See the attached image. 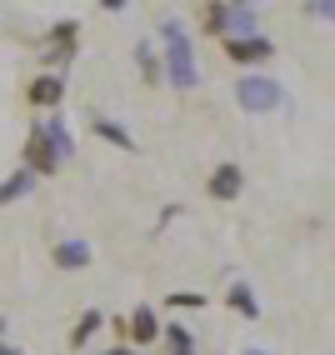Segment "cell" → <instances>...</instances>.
Masks as SVG:
<instances>
[{
  "instance_id": "e0dca14e",
  "label": "cell",
  "mask_w": 335,
  "mask_h": 355,
  "mask_svg": "<svg viewBox=\"0 0 335 355\" xmlns=\"http://www.w3.org/2000/svg\"><path fill=\"white\" fill-rule=\"evenodd\" d=\"M35 191V175L31 171H10L6 180H0V205H15V200H26Z\"/></svg>"
},
{
  "instance_id": "44dd1931",
  "label": "cell",
  "mask_w": 335,
  "mask_h": 355,
  "mask_svg": "<svg viewBox=\"0 0 335 355\" xmlns=\"http://www.w3.org/2000/svg\"><path fill=\"white\" fill-rule=\"evenodd\" d=\"M101 355H140V350H130V345H105Z\"/></svg>"
},
{
  "instance_id": "d6986e66",
  "label": "cell",
  "mask_w": 335,
  "mask_h": 355,
  "mask_svg": "<svg viewBox=\"0 0 335 355\" xmlns=\"http://www.w3.org/2000/svg\"><path fill=\"white\" fill-rule=\"evenodd\" d=\"M305 15H310V20H330L335 6H330V0H320V6H305Z\"/></svg>"
},
{
  "instance_id": "2e32d148",
  "label": "cell",
  "mask_w": 335,
  "mask_h": 355,
  "mask_svg": "<svg viewBox=\"0 0 335 355\" xmlns=\"http://www.w3.org/2000/svg\"><path fill=\"white\" fill-rule=\"evenodd\" d=\"M101 325H105V315L95 311V305H90V311H80V320L70 325V350H85V345L95 340V330H101Z\"/></svg>"
},
{
  "instance_id": "9c48e42d",
  "label": "cell",
  "mask_w": 335,
  "mask_h": 355,
  "mask_svg": "<svg viewBox=\"0 0 335 355\" xmlns=\"http://www.w3.org/2000/svg\"><path fill=\"white\" fill-rule=\"evenodd\" d=\"M51 266L65 270V275L90 270V266H95V250H90V241H76V235H70V241H55V245H51Z\"/></svg>"
},
{
  "instance_id": "7402d4cb",
  "label": "cell",
  "mask_w": 335,
  "mask_h": 355,
  "mask_svg": "<svg viewBox=\"0 0 335 355\" xmlns=\"http://www.w3.org/2000/svg\"><path fill=\"white\" fill-rule=\"evenodd\" d=\"M0 355H20V345H10V340H0Z\"/></svg>"
},
{
  "instance_id": "ac0fdd59",
  "label": "cell",
  "mask_w": 335,
  "mask_h": 355,
  "mask_svg": "<svg viewBox=\"0 0 335 355\" xmlns=\"http://www.w3.org/2000/svg\"><path fill=\"white\" fill-rule=\"evenodd\" d=\"M160 305L165 311H200V305H210V300H205V291H171Z\"/></svg>"
},
{
  "instance_id": "5b68a950",
  "label": "cell",
  "mask_w": 335,
  "mask_h": 355,
  "mask_svg": "<svg viewBox=\"0 0 335 355\" xmlns=\"http://www.w3.org/2000/svg\"><path fill=\"white\" fill-rule=\"evenodd\" d=\"M60 165H65V160H60V155L31 130V135H26V146H20V171H31L35 180H51V175H60Z\"/></svg>"
},
{
  "instance_id": "5bb4252c",
  "label": "cell",
  "mask_w": 335,
  "mask_h": 355,
  "mask_svg": "<svg viewBox=\"0 0 335 355\" xmlns=\"http://www.w3.org/2000/svg\"><path fill=\"white\" fill-rule=\"evenodd\" d=\"M135 65H140V80H146L151 90L155 85H165V70H160V51L151 40H135Z\"/></svg>"
},
{
  "instance_id": "3957f363",
  "label": "cell",
  "mask_w": 335,
  "mask_h": 355,
  "mask_svg": "<svg viewBox=\"0 0 335 355\" xmlns=\"http://www.w3.org/2000/svg\"><path fill=\"white\" fill-rule=\"evenodd\" d=\"M221 51H225L230 65H270V60H275V40L260 35V31H255V35H225Z\"/></svg>"
},
{
  "instance_id": "30bf717a",
  "label": "cell",
  "mask_w": 335,
  "mask_h": 355,
  "mask_svg": "<svg viewBox=\"0 0 335 355\" xmlns=\"http://www.w3.org/2000/svg\"><path fill=\"white\" fill-rule=\"evenodd\" d=\"M45 51H55V55H80V20H55V26L45 31Z\"/></svg>"
},
{
  "instance_id": "603a6c76",
  "label": "cell",
  "mask_w": 335,
  "mask_h": 355,
  "mask_svg": "<svg viewBox=\"0 0 335 355\" xmlns=\"http://www.w3.org/2000/svg\"><path fill=\"white\" fill-rule=\"evenodd\" d=\"M246 355H270V350H246Z\"/></svg>"
},
{
  "instance_id": "7a4b0ae2",
  "label": "cell",
  "mask_w": 335,
  "mask_h": 355,
  "mask_svg": "<svg viewBox=\"0 0 335 355\" xmlns=\"http://www.w3.org/2000/svg\"><path fill=\"white\" fill-rule=\"evenodd\" d=\"M235 105L250 110V115H270L285 105V85L275 76H260V70H246L241 80H235Z\"/></svg>"
},
{
  "instance_id": "8fae6325",
  "label": "cell",
  "mask_w": 335,
  "mask_h": 355,
  "mask_svg": "<svg viewBox=\"0 0 335 355\" xmlns=\"http://www.w3.org/2000/svg\"><path fill=\"white\" fill-rule=\"evenodd\" d=\"M196 20H200L196 31H205V35H215V40H225V35H230V0H210V6H200Z\"/></svg>"
},
{
  "instance_id": "277c9868",
  "label": "cell",
  "mask_w": 335,
  "mask_h": 355,
  "mask_svg": "<svg viewBox=\"0 0 335 355\" xmlns=\"http://www.w3.org/2000/svg\"><path fill=\"white\" fill-rule=\"evenodd\" d=\"M26 105L40 115H60L65 105V76H51V70H35L26 80Z\"/></svg>"
},
{
  "instance_id": "52a82bcc",
  "label": "cell",
  "mask_w": 335,
  "mask_h": 355,
  "mask_svg": "<svg viewBox=\"0 0 335 355\" xmlns=\"http://www.w3.org/2000/svg\"><path fill=\"white\" fill-rule=\"evenodd\" d=\"M31 130L45 140V146H51L60 160H70V155H76V130H70L65 125V115H35V121H31Z\"/></svg>"
},
{
  "instance_id": "ffe728a7",
  "label": "cell",
  "mask_w": 335,
  "mask_h": 355,
  "mask_svg": "<svg viewBox=\"0 0 335 355\" xmlns=\"http://www.w3.org/2000/svg\"><path fill=\"white\" fill-rule=\"evenodd\" d=\"M101 10H105V15H126L130 6H126V0H101Z\"/></svg>"
},
{
  "instance_id": "6da1fadb",
  "label": "cell",
  "mask_w": 335,
  "mask_h": 355,
  "mask_svg": "<svg viewBox=\"0 0 335 355\" xmlns=\"http://www.w3.org/2000/svg\"><path fill=\"white\" fill-rule=\"evenodd\" d=\"M155 35H160V70H165V85H175L180 96H190V90L200 85V60H196V45H190V31H185V20H175V15H165L160 26H155Z\"/></svg>"
},
{
  "instance_id": "8992f818",
  "label": "cell",
  "mask_w": 335,
  "mask_h": 355,
  "mask_svg": "<svg viewBox=\"0 0 335 355\" xmlns=\"http://www.w3.org/2000/svg\"><path fill=\"white\" fill-rule=\"evenodd\" d=\"M160 340V315H155V305H135V311L126 315V345L146 355V345Z\"/></svg>"
},
{
  "instance_id": "9a60e30c",
  "label": "cell",
  "mask_w": 335,
  "mask_h": 355,
  "mask_svg": "<svg viewBox=\"0 0 335 355\" xmlns=\"http://www.w3.org/2000/svg\"><path fill=\"white\" fill-rule=\"evenodd\" d=\"M160 340H165V355H196V336L180 325V320H160Z\"/></svg>"
},
{
  "instance_id": "4fadbf2b",
  "label": "cell",
  "mask_w": 335,
  "mask_h": 355,
  "mask_svg": "<svg viewBox=\"0 0 335 355\" xmlns=\"http://www.w3.org/2000/svg\"><path fill=\"white\" fill-rule=\"evenodd\" d=\"M90 130L101 135L105 146H115V150H140V146H135V135H130L121 121H110V115H95V121H90Z\"/></svg>"
},
{
  "instance_id": "ba28073f",
  "label": "cell",
  "mask_w": 335,
  "mask_h": 355,
  "mask_svg": "<svg viewBox=\"0 0 335 355\" xmlns=\"http://www.w3.org/2000/svg\"><path fill=\"white\" fill-rule=\"evenodd\" d=\"M241 191H246V171H241L235 160H221V165L205 175V196H210V200H241Z\"/></svg>"
},
{
  "instance_id": "7c38bea8",
  "label": "cell",
  "mask_w": 335,
  "mask_h": 355,
  "mask_svg": "<svg viewBox=\"0 0 335 355\" xmlns=\"http://www.w3.org/2000/svg\"><path fill=\"white\" fill-rule=\"evenodd\" d=\"M225 305L241 320H260V300H255V291L246 286V280H230V286H225Z\"/></svg>"
}]
</instances>
